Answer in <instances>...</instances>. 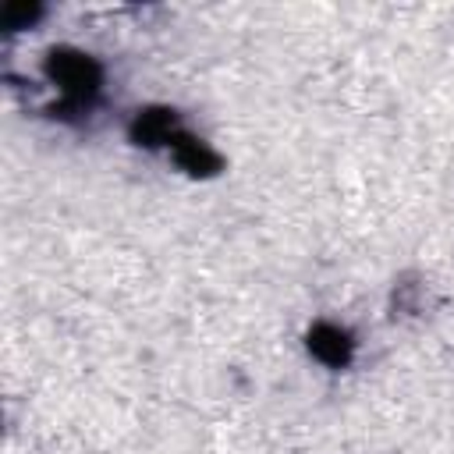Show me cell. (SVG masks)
Returning <instances> with one entry per match:
<instances>
[{
  "mask_svg": "<svg viewBox=\"0 0 454 454\" xmlns=\"http://www.w3.org/2000/svg\"><path fill=\"white\" fill-rule=\"evenodd\" d=\"M309 351H312L323 365L340 369V365L351 362V337H348V330H340V326H333V323H316L312 333H309Z\"/></svg>",
  "mask_w": 454,
  "mask_h": 454,
  "instance_id": "7a4b0ae2",
  "label": "cell"
},
{
  "mask_svg": "<svg viewBox=\"0 0 454 454\" xmlns=\"http://www.w3.org/2000/svg\"><path fill=\"white\" fill-rule=\"evenodd\" d=\"M35 14H39V7H35V4H28V7H25V4H11V7L4 11V25H7V28H18V25L32 21Z\"/></svg>",
  "mask_w": 454,
  "mask_h": 454,
  "instance_id": "5b68a950",
  "label": "cell"
},
{
  "mask_svg": "<svg viewBox=\"0 0 454 454\" xmlns=\"http://www.w3.org/2000/svg\"><path fill=\"white\" fill-rule=\"evenodd\" d=\"M131 138L138 145H160L174 142V110H145L131 124Z\"/></svg>",
  "mask_w": 454,
  "mask_h": 454,
  "instance_id": "3957f363",
  "label": "cell"
},
{
  "mask_svg": "<svg viewBox=\"0 0 454 454\" xmlns=\"http://www.w3.org/2000/svg\"><path fill=\"white\" fill-rule=\"evenodd\" d=\"M174 160L188 170V174H213L216 167H220V160H216V153L213 149H206L202 142H195V138H188V135H174Z\"/></svg>",
  "mask_w": 454,
  "mask_h": 454,
  "instance_id": "277c9868",
  "label": "cell"
},
{
  "mask_svg": "<svg viewBox=\"0 0 454 454\" xmlns=\"http://www.w3.org/2000/svg\"><path fill=\"white\" fill-rule=\"evenodd\" d=\"M46 74L60 85L67 106H85L99 92V64L74 50H53L46 60Z\"/></svg>",
  "mask_w": 454,
  "mask_h": 454,
  "instance_id": "6da1fadb",
  "label": "cell"
}]
</instances>
